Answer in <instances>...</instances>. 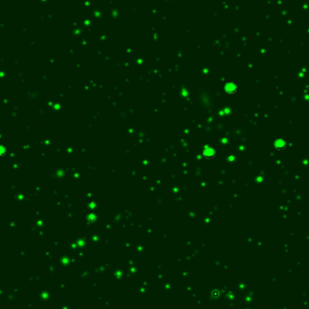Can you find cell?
<instances>
[{
	"label": "cell",
	"mask_w": 309,
	"mask_h": 309,
	"mask_svg": "<svg viewBox=\"0 0 309 309\" xmlns=\"http://www.w3.org/2000/svg\"><path fill=\"white\" fill-rule=\"evenodd\" d=\"M287 147V142L284 137L278 136L274 142V148L277 151H284Z\"/></svg>",
	"instance_id": "obj_3"
},
{
	"label": "cell",
	"mask_w": 309,
	"mask_h": 309,
	"mask_svg": "<svg viewBox=\"0 0 309 309\" xmlns=\"http://www.w3.org/2000/svg\"><path fill=\"white\" fill-rule=\"evenodd\" d=\"M203 156L206 160H213L217 156V151L215 147L212 145H205L203 148Z\"/></svg>",
	"instance_id": "obj_1"
},
{
	"label": "cell",
	"mask_w": 309,
	"mask_h": 309,
	"mask_svg": "<svg viewBox=\"0 0 309 309\" xmlns=\"http://www.w3.org/2000/svg\"><path fill=\"white\" fill-rule=\"evenodd\" d=\"M98 208V203L95 201H89V209L91 211H94Z\"/></svg>",
	"instance_id": "obj_6"
},
{
	"label": "cell",
	"mask_w": 309,
	"mask_h": 309,
	"mask_svg": "<svg viewBox=\"0 0 309 309\" xmlns=\"http://www.w3.org/2000/svg\"><path fill=\"white\" fill-rule=\"evenodd\" d=\"M6 154H7V147L5 145L0 144V157H4Z\"/></svg>",
	"instance_id": "obj_5"
},
{
	"label": "cell",
	"mask_w": 309,
	"mask_h": 309,
	"mask_svg": "<svg viewBox=\"0 0 309 309\" xmlns=\"http://www.w3.org/2000/svg\"><path fill=\"white\" fill-rule=\"evenodd\" d=\"M238 90H239V86L234 81L229 80L223 84V91L226 95H233L237 93Z\"/></svg>",
	"instance_id": "obj_2"
},
{
	"label": "cell",
	"mask_w": 309,
	"mask_h": 309,
	"mask_svg": "<svg viewBox=\"0 0 309 309\" xmlns=\"http://www.w3.org/2000/svg\"><path fill=\"white\" fill-rule=\"evenodd\" d=\"M88 216H89V220L90 219V221H94V220L96 219V216H97V215H96V214H95L93 212H91V213H89Z\"/></svg>",
	"instance_id": "obj_7"
},
{
	"label": "cell",
	"mask_w": 309,
	"mask_h": 309,
	"mask_svg": "<svg viewBox=\"0 0 309 309\" xmlns=\"http://www.w3.org/2000/svg\"><path fill=\"white\" fill-rule=\"evenodd\" d=\"M226 159H227V161L230 165H234L237 162L238 158H237V156L234 153H230V154L227 155Z\"/></svg>",
	"instance_id": "obj_4"
}]
</instances>
